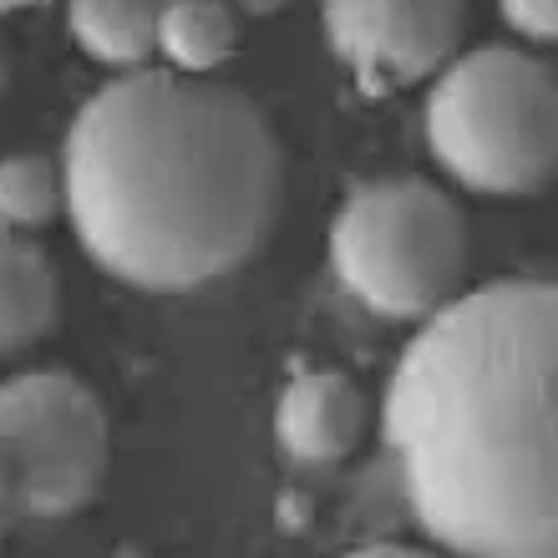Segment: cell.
<instances>
[{
  "label": "cell",
  "mask_w": 558,
  "mask_h": 558,
  "mask_svg": "<svg viewBox=\"0 0 558 558\" xmlns=\"http://www.w3.org/2000/svg\"><path fill=\"white\" fill-rule=\"evenodd\" d=\"M21 5H36V0H0V11H21Z\"/></svg>",
  "instance_id": "17"
},
{
  "label": "cell",
  "mask_w": 558,
  "mask_h": 558,
  "mask_svg": "<svg viewBox=\"0 0 558 558\" xmlns=\"http://www.w3.org/2000/svg\"><path fill=\"white\" fill-rule=\"evenodd\" d=\"M345 558H437V554H422V548H401V544H371V548H355Z\"/></svg>",
  "instance_id": "14"
},
{
  "label": "cell",
  "mask_w": 558,
  "mask_h": 558,
  "mask_svg": "<svg viewBox=\"0 0 558 558\" xmlns=\"http://www.w3.org/2000/svg\"><path fill=\"white\" fill-rule=\"evenodd\" d=\"M275 432L294 462H336L366 432V401L340 371H294L279 391Z\"/></svg>",
  "instance_id": "7"
},
{
  "label": "cell",
  "mask_w": 558,
  "mask_h": 558,
  "mask_svg": "<svg viewBox=\"0 0 558 558\" xmlns=\"http://www.w3.org/2000/svg\"><path fill=\"white\" fill-rule=\"evenodd\" d=\"M0 462L26 518L87 508L107 472V412L66 371H26L0 386Z\"/></svg>",
  "instance_id": "5"
},
{
  "label": "cell",
  "mask_w": 558,
  "mask_h": 558,
  "mask_svg": "<svg viewBox=\"0 0 558 558\" xmlns=\"http://www.w3.org/2000/svg\"><path fill=\"white\" fill-rule=\"evenodd\" d=\"M229 5H239V11H250V15H269V11H279L284 0H229Z\"/></svg>",
  "instance_id": "15"
},
{
  "label": "cell",
  "mask_w": 558,
  "mask_h": 558,
  "mask_svg": "<svg viewBox=\"0 0 558 558\" xmlns=\"http://www.w3.org/2000/svg\"><path fill=\"white\" fill-rule=\"evenodd\" d=\"M57 320V275L46 254L0 223V355L26 351Z\"/></svg>",
  "instance_id": "8"
},
{
  "label": "cell",
  "mask_w": 558,
  "mask_h": 558,
  "mask_svg": "<svg viewBox=\"0 0 558 558\" xmlns=\"http://www.w3.org/2000/svg\"><path fill=\"white\" fill-rule=\"evenodd\" d=\"M330 259L351 300L381 320H432L457 300L468 229L452 198L416 178H381L345 198L330 229Z\"/></svg>",
  "instance_id": "4"
},
{
  "label": "cell",
  "mask_w": 558,
  "mask_h": 558,
  "mask_svg": "<svg viewBox=\"0 0 558 558\" xmlns=\"http://www.w3.org/2000/svg\"><path fill=\"white\" fill-rule=\"evenodd\" d=\"M61 204H66V173L57 162L36 158V153H11L0 162V223L5 229L46 223Z\"/></svg>",
  "instance_id": "11"
},
{
  "label": "cell",
  "mask_w": 558,
  "mask_h": 558,
  "mask_svg": "<svg viewBox=\"0 0 558 558\" xmlns=\"http://www.w3.org/2000/svg\"><path fill=\"white\" fill-rule=\"evenodd\" d=\"M502 15L533 41H558V0H502Z\"/></svg>",
  "instance_id": "12"
},
{
  "label": "cell",
  "mask_w": 558,
  "mask_h": 558,
  "mask_svg": "<svg viewBox=\"0 0 558 558\" xmlns=\"http://www.w3.org/2000/svg\"><path fill=\"white\" fill-rule=\"evenodd\" d=\"M325 36L361 92L386 97L457 51L462 0H325Z\"/></svg>",
  "instance_id": "6"
},
{
  "label": "cell",
  "mask_w": 558,
  "mask_h": 558,
  "mask_svg": "<svg viewBox=\"0 0 558 558\" xmlns=\"http://www.w3.org/2000/svg\"><path fill=\"white\" fill-rule=\"evenodd\" d=\"M239 5L229 0H168L158 26L162 57L173 61V72L208 76L214 66L234 57L239 46Z\"/></svg>",
  "instance_id": "10"
},
{
  "label": "cell",
  "mask_w": 558,
  "mask_h": 558,
  "mask_svg": "<svg viewBox=\"0 0 558 558\" xmlns=\"http://www.w3.org/2000/svg\"><path fill=\"white\" fill-rule=\"evenodd\" d=\"M401 498L457 558H558V284L457 294L386 386Z\"/></svg>",
  "instance_id": "1"
},
{
  "label": "cell",
  "mask_w": 558,
  "mask_h": 558,
  "mask_svg": "<svg viewBox=\"0 0 558 558\" xmlns=\"http://www.w3.org/2000/svg\"><path fill=\"white\" fill-rule=\"evenodd\" d=\"M168 0H66L82 51L107 66H137L158 51V26Z\"/></svg>",
  "instance_id": "9"
},
{
  "label": "cell",
  "mask_w": 558,
  "mask_h": 558,
  "mask_svg": "<svg viewBox=\"0 0 558 558\" xmlns=\"http://www.w3.org/2000/svg\"><path fill=\"white\" fill-rule=\"evenodd\" d=\"M426 143L457 183L529 198L558 178V76L513 46H483L426 97Z\"/></svg>",
  "instance_id": "3"
},
{
  "label": "cell",
  "mask_w": 558,
  "mask_h": 558,
  "mask_svg": "<svg viewBox=\"0 0 558 558\" xmlns=\"http://www.w3.org/2000/svg\"><path fill=\"white\" fill-rule=\"evenodd\" d=\"M66 208L107 275L137 290H198L269 239L284 158L265 112L214 76L107 82L66 133Z\"/></svg>",
  "instance_id": "2"
},
{
  "label": "cell",
  "mask_w": 558,
  "mask_h": 558,
  "mask_svg": "<svg viewBox=\"0 0 558 558\" xmlns=\"http://www.w3.org/2000/svg\"><path fill=\"white\" fill-rule=\"evenodd\" d=\"M5 76H11V57H5V46H0V92H5Z\"/></svg>",
  "instance_id": "16"
},
{
  "label": "cell",
  "mask_w": 558,
  "mask_h": 558,
  "mask_svg": "<svg viewBox=\"0 0 558 558\" xmlns=\"http://www.w3.org/2000/svg\"><path fill=\"white\" fill-rule=\"evenodd\" d=\"M15 518H26L21 513V498H15V483H11V472H5V462H0V538L11 533Z\"/></svg>",
  "instance_id": "13"
}]
</instances>
